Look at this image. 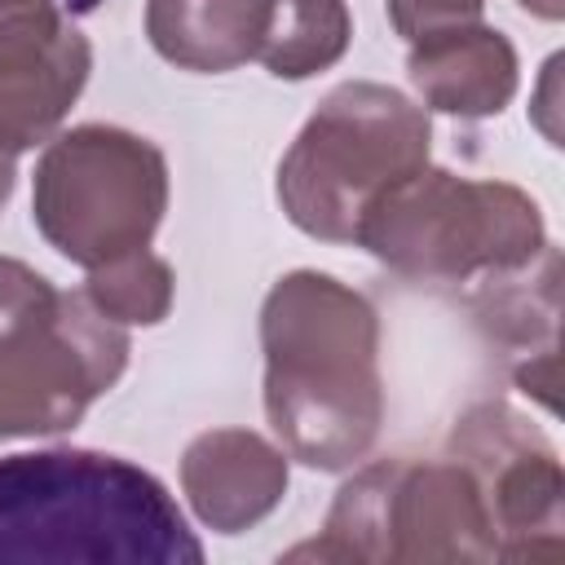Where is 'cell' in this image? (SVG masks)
<instances>
[{"label":"cell","instance_id":"9c48e42d","mask_svg":"<svg viewBox=\"0 0 565 565\" xmlns=\"http://www.w3.org/2000/svg\"><path fill=\"white\" fill-rule=\"evenodd\" d=\"M93 66V49L53 0H0V146L44 141Z\"/></svg>","mask_w":565,"mask_h":565},{"label":"cell","instance_id":"30bf717a","mask_svg":"<svg viewBox=\"0 0 565 565\" xmlns=\"http://www.w3.org/2000/svg\"><path fill=\"white\" fill-rule=\"evenodd\" d=\"M181 490L194 516L216 534L265 521L287 494V455L247 428L199 433L181 455Z\"/></svg>","mask_w":565,"mask_h":565},{"label":"cell","instance_id":"4fadbf2b","mask_svg":"<svg viewBox=\"0 0 565 565\" xmlns=\"http://www.w3.org/2000/svg\"><path fill=\"white\" fill-rule=\"evenodd\" d=\"M349 35L353 22L344 0H274L256 57L278 79H309L344 57Z\"/></svg>","mask_w":565,"mask_h":565},{"label":"cell","instance_id":"ac0fdd59","mask_svg":"<svg viewBox=\"0 0 565 565\" xmlns=\"http://www.w3.org/2000/svg\"><path fill=\"white\" fill-rule=\"evenodd\" d=\"M530 13H539V18H547V22H556L561 18V0H521Z\"/></svg>","mask_w":565,"mask_h":565},{"label":"cell","instance_id":"ba28073f","mask_svg":"<svg viewBox=\"0 0 565 565\" xmlns=\"http://www.w3.org/2000/svg\"><path fill=\"white\" fill-rule=\"evenodd\" d=\"M455 455L481 486L503 561L561 556V463L521 415L472 411L455 428Z\"/></svg>","mask_w":565,"mask_h":565},{"label":"cell","instance_id":"5b68a950","mask_svg":"<svg viewBox=\"0 0 565 565\" xmlns=\"http://www.w3.org/2000/svg\"><path fill=\"white\" fill-rule=\"evenodd\" d=\"M291 556L318 561H494L499 543L477 477L459 459H380L340 486L322 539Z\"/></svg>","mask_w":565,"mask_h":565},{"label":"cell","instance_id":"52a82bcc","mask_svg":"<svg viewBox=\"0 0 565 565\" xmlns=\"http://www.w3.org/2000/svg\"><path fill=\"white\" fill-rule=\"evenodd\" d=\"M128 366V331L84 291H62L57 309L0 344V441L75 428Z\"/></svg>","mask_w":565,"mask_h":565},{"label":"cell","instance_id":"7c38bea8","mask_svg":"<svg viewBox=\"0 0 565 565\" xmlns=\"http://www.w3.org/2000/svg\"><path fill=\"white\" fill-rule=\"evenodd\" d=\"M274 0H146L154 53L181 71H234L260 53Z\"/></svg>","mask_w":565,"mask_h":565},{"label":"cell","instance_id":"5bb4252c","mask_svg":"<svg viewBox=\"0 0 565 565\" xmlns=\"http://www.w3.org/2000/svg\"><path fill=\"white\" fill-rule=\"evenodd\" d=\"M84 296L119 327H128V322L154 327L172 309V269H168V260H159L154 252L141 247L110 265L88 269Z\"/></svg>","mask_w":565,"mask_h":565},{"label":"cell","instance_id":"6da1fadb","mask_svg":"<svg viewBox=\"0 0 565 565\" xmlns=\"http://www.w3.org/2000/svg\"><path fill=\"white\" fill-rule=\"evenodd\" d=\"M265 415L282 450L309 468L340 472L380 437V322L362 291L318 269L274 282L260 309Z\"/></svg>","mask_w":565,"mask_h":565},{"label":"cell","instance_id":"277c9868","mask_svg":"<svg viewBox=\"0 0 565 565\" xmlns=\"http://www.w3.org/2000/svg\"><path fill=\"white\" fill-rule=\"evenodd\" d=\"M358 243L388 269L424 282L516 274L547 252L539 203L525 190L508 181H468L428 163L366 207Z\"/></svg>","mask_w":565,"mask_h":565},{"label":"cell","instance_id":"7a4b0ae2","mask_svg":"<svg viewBox=\"0 0 565 565\" xmlns=\"http://www.w3.org/2000/svg\"><path fill=\"white\" fill-rule=\"evenodd\" d=\"M0 561L199 565L203 543L154 472L102 450H22L0 459Z\"/></svg>","mask_w":565,"mask_h":565},{"label":"cell","instance_id":"e0dca14e","mask_svg":"<svg viewBox=\"0 0 565 565\" xmlns=\"http://www.w3.org/2000/svg\"><path fill=\"white\" fill-rule=\"evenodd\" d=\"M13 177H18V172H13V150L0 146V203L13 194Z\"/></svg>","mask_w":565,"mask_h":565},{"label":"cell","instance_id":"9a60e30c","mask_svg":"<svg viewBox=\"0 0 565 565\" xmlns=\"http://www.w3.org/2000/svg\"><path fill=\"white\" fill-rule=\"evenodd\" d=\"M57 287L22 260L0 256V344L26 335L57 309Z\"/></svg>","mask_w":565,"mask_h":565},{"label":"cell","instance_id":"3957f363","mask_svg":"<svg viewBox=\"0 0 565 565\" xmlns=\"http://www.w3.org/2000/svg\"><path fill=\"white\" fill-rule=\"evenodd\" d=\"M428 163V115L397 88L353 79L322 97L278 163V203L322 243H358L366 207Z\"/></svg>","mask_w":565,"mask_h":565},{"label":"cell","instance_id":"2e32d148","mask_svg":"<svg viewBox=\"0 0 565 565\" xmlns=\"http://www.w3.org/2000/svg\"><path fill=\"white\" fill-rule=\"evenodd\" d=\"M388 18L411 44H419L437 31L481 22V0H388Z\"/></svg>","mask_w":565,"mask_h":565},{"label":"cell","instance_id":"8992f818","mask_svg":"<svg viewBox=\"0 0 565 565\" xmlns=\"http://www.w3.org/2000/svg\"><path fill=\"white\" fill-rule=\"evenodd\" d=\"M168 207L163 154L124 128L84 124L53 137L35 163L31 216L75 265L97 269L141 252Z\"/></svg>","mask_w":565,"mask_h":565},{"label":"cell","instance_id":"8fae6325","mask_svg":"<svg viewBox=\"0 0 565 565\" xmlns=\"http://www.w3.org/2000/svg\"><path fill=\"white\" fill-rule=\"evenodd\" d=\"M406 71L433 110L463 119L499 115L516 93V53L499 31L481 22L450 26L411 44Z\"/></svg>","mask_w":565,"mask_h":565}]
</instances>
